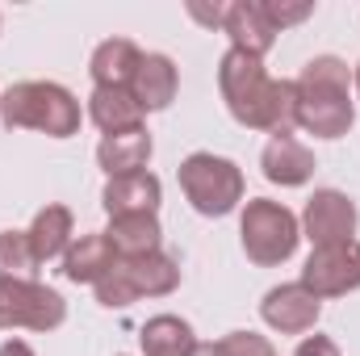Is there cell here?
Here are the masks:
<instances>
[{"label":"cell","mask_w":360,"mask_h":356,"mask_svg":"<svg viewBox=\"0 0 360 356\" xmlns=\"http://www.w3.org/2000/svg\"><path fill=\"white\" fill-rule=\"evenodd\" d=\"M72 231H76V218H72L68 205H42V210L34 214L30 231H25V235H30V248H34V256H38V265H51V260L68 256Z\"/></svg>","instance_id":"18"},{"label":"cell","mask_w":360,"mask_h":356,"mask_svg":"<svg viewBox=\"0 0 360 356\" xmlns=\"http://www.w3.org/2000/svg\"><path fill=\"white\" fill-rule=\"evenodd\" d=\"M356 201L340 189H314V197L302 210V235L314 248H335V243H352L356 239Z\"/></svg>","instance_id":"8"},{"label":"cell","mask_w":360,"mask_h":356,"mask_svg":"<svg viewBox=\"0 0 360 356\" xmlns=\"http://www.w3.org/2000/svg\"><path fill=\"white\" fill-rule=\"evenodd\" d=\"M68 319V302L42 281H4L0 276V331H55Z\"/></svg>","instance_id":"7"},{"label":"cell","mask_w":360,"mask_h":356,"mask_svg":"<svg viewBox=\"0 0 360 356\" xmlns=\"http://www.w3.org/2000/svg\"><path fill=\"white\" fill-rule=\"evenodd\" d=\"M260 168H264V177H269L272 184L297 189V184H306V180L314 177V151H310L302 139H293L289 130H281V134L269 139V147H264V155H260Z\"/></svg>","instance_id":"12"},{"label":"cell","mask_w":360,"mask_h":356,"mask_svg":"<svg viewBox=\"0 0 360 356\" xmlns=\"http://www.w3.org/2000/svg\"><path fill=\"white\" fill-rule=\"evenodd\" d=\"M89 117L105 134H122V130H139L143 126V105L134 101L130 89H92Z\"/></svg>","instance_id":"19"},{"label":"cell","mask_w":360,"mask_h":356,"mask_svg":"<svg viewBox=\"0 0 360 356\" xmlns=\"http://www.w3.org/2000/svg\"><path fill=\"white\" fill-rule=\"evenodd\" d=\"M0 356H34V348H30L25 340H4V344H0Z\"/></svg>","instance_id":"27"},{"label":"cell","mask_w":360,"mask_h":356,"mask_svg":"<svg viewBox=\"0 0 360 356\" xmlns=\"http://www.w3.org/2000/svg\"><path fill=\"white\" fill-rule=\"evenodd\" d=\"M164 201V184L155 172H134V177H109L101 189V205L109 218L117 214H155Z\"/></svg>","instance_id":"13"},{"label":"cell","mask_w":360,"mask_h":356,"mask_svg":"<svg viewBox=\"0 0 360 356\" xmlns=\"http://www.w3.org/2000/svg\"><path fill=\"white\" fill-rule=\"evenodd\" d=\"M101 235L109 239V248H113L117 260L151 256V252H160V239H164L155 214H117V218H109V227Z\"/></svg>","instance_id":"16"},{"label":"cell","mask_w":360,"mask_h":356,"mask_svg":"<svg viewBox=\"0 0 360 356\" xmlns=\"http://www.w3.org/2000/svg\"><path fill=\"white\" fill-rule=\"evenodd\" d=\"M188 356H226V352H222V344H197Z\"/></svg>","instance_id":"28"},{"label":"cell","mask_w":360,"mask_h":356,"mask_svg":"<svg viewBox=\"0 0 360 356\" xmlns=\"http://www.w3.org/2000/svg\"><path fill=\"white\" fill-rule=\"evenodd\" d=\"M352 80H356V92H360V63H356V76H352Z\"/></svg>","instance_id":"29"},{"label":"cell","mask_w":360,"mask_h":356,"mask_svg":"<svg viewBox=\"0 0 360 356\" xmlns=\"http://www.w3.org/2000/svg\"><path fill=\"white\" fill-rule=\"evenodd\" d=\"M239 239H243V252L248 260L260 268L285 265L293 252H297V239H302V222L289 205L269 201V197H256L243 205V218H239Z\"/></svg>","instance_id":"4"},{"label":"cell","mask_w":360,"mask_h":356,"mask_svg":"<svg viewBox=\"0 0 360 356\" xmlns=\"http://www.w3.org/2000/svg\"><path fill=\"white\" fill-rule=\"evenodd\" d=\"M139 344H143V356H188L197 348V336L180 314H155L143 323Z\"/></svg>","instance_id":"21"},{"label":"cell","mask_w":360,"mask_h":356,"mask_svg":"<svg viewBox=\"0 0 360 356\" xmlns=\"http://www.w3.org/2000/svg\"><path fill=\"white\" fill-rule=\"evenodd\" d=\"M0 122L8 130H42L72 139L80 130V101L55 80H21L0 96Z\"/></svg>","instance_id":"3"},{"label":"cell","mask_w":360,"mask_h":356,"mask_svg":"<svg viewBox=\"0 0 360 356\" xmlns=\"http://www.w3.org/2000/svg\"><path fill=\"white\" fill-rule=\"evenodd\" d=\"M226 356H276L269 344V336H256V331H231L226 340H218Z\"/></svg>","instance_id":"23"},{"label":"cell","mask_w":360,"mask_h":356,"mask_svg":"<svg viewBox=\"0 0 360 356\" xmlns=\"http://www.w3.org/2000/svg\"><path fill=\"white\" fill-rule=\"evenodd\" d=\"M151 151H155V143H151L147 126H139V130L105 134L96 147V164L105 168V177H134V172H147Z\"/></svg>","instance_id":"14"},{"label":"cell","mask_w":360,"mask_h":356,"mask_svg":"<svg viewBox=\"0 0 360 356\" xmlns=\"http://www.w3.org/2000/svg\"><path fill=\"white\" fill-rule=\"evenodd\" d=\"M293 356H340V344H335L331 336H310V340L297 344Z\"/></svg>","instance_id":"25"},{"label":"cell","mask_w":360,"mask_h":356,"mask_svg":"<svg viewBox=\"0 0 360 356\" xmlns=\"http://www.w3.org/2000/svg\"><path fill=\"white\" fill-rule=\"evenodd\" d=\"M176 285H180L176 260L164 256V252H151V256H139V260H117L92 289H96L101 306L126 310L139 298H168Z\"/></svg>","instance_id":"6"},{"label":"cell","mask_w":360,"mask_h":356,"mask_svg":"<svg viewBox=\"0 0 360 356\" xmlns=\"http://www.w3.org/2000/svg\"><path fill=\"white\" fill-rule=\"evenodd\" d=\"M113 265H117V256L105 235H80V239H72V248L63 256V276L76 285H96Z\"/></svg>","instance_id":"20"},{"label":"cell","mask_w":360,"mask_h":356,"mask_svg":"<svg viewBox=\"0 0 360 356\" xmlns=\"http://www.w3.org/2000/svg\"><path fill=\"white\" fill-rule=\"evenodd\" d=\"M297 109H293V126H302L314 139H344L356 122V105H352V72L344 59L335 55H314L297 80Z\"/></svg>","instance_id":"2"},{"label":"cell","mask_w":360,"mask_h":356,"mask_svg":"<svg viewBox=\"0 0 360 356\" xmlns=\"http://www.w3.org/2000/svg\"><path fill=\"white\" fill-rule=\"evenodd\" d=\"M323 314V302L302 285V281H289V285H272L260 302V319L269 323L272 331L281 336H302L319 323Z\"/></svg>","instance_id":"10"},{"label":"cell","mask_w":360,"mask_h":356,"mask_svg":"<svg viewBox=\"0 0 360 356\" xmlns=\"http://www.w3.org/2000/svg\"><path fill=\"white\" fill-rule=\"evenodd\" d=\"M218 89L231 109V117L248 130H289L293 126V109H297V89L293 80H272L264 72V59L248 55V51H226L218 63Z\"/></svg>","instance_id":"1"},{"label":"cell","mask_w":360,"mask_h":356,"mask_svg":"<svg viewBox=\"0 0 360 356\" xmlns=\"http://www.w3.org/2000/svg\"><path fill=\"white\" fill-rule=\"evenodd\" d=\"M302 285L323 302V298H344L360 289V243H335V248H314L310 260L302 265Z\"/></svg>","instance_id":"9"},{"label":"cell","mask_w":360,"mask_h":356,"mask_svg":"<svg viewBox=\"0 0 360 356\" xmlns=\"http://www.w3.org/2000/svg\"><path fill=\"white\" fill-rule=\"evenodd\" d=\"M38 268L42 265H38L25 231H0V276L4 281H34Z\"/></svg>","instance_id":"22"},{"label":"cell","mask_w":360,"mask_h":356,"mask_svg":"<svg viewBox=\"0 0 360 356\" xmlns=\"http://www.w3.org/2000/svg\"><path fill=\"white\" fill-rule=\"evenodd\" d=\"M264 13L272 17V25H276V30H285V25H297V21H306V17L314 13V4H310V0H302V4H285V0H264Z\"/></svg>","instance_id":"24"},{"label":"cell","mask_w":360,"mask_h":356,"mask_svg":"<svg viewBox=\"0 0 360 356\" xmlns=\"http://www.w3.org/2000/svg\"><path fill=\"white\" fill-rule=\"evenodd\" d=\"M176 89H180L176 63H172L168 55H160V51L143 55V63H139V72H134V80H130V92H134V101L143 105V113L168 109V105L176 101Z\"/></svg>","instance_id":"15"},{"label":"cell","mask_w":360,"mask_h":356,"mask_svg":"<svg viewBox=\"0 0 360 356\" xmlns=\"http://www.w3.org/2000/svg\"><path fill=\"white\" fill-rule=\"evenodd\" d=\"M139 63H143V51L130 38H105L89 59L92 84L96 89H130Z\"/></svg>","instance_id":"17"},{"label":"cell","mask_w":360,"mask_h":356,"mask_svg":"<svg viewBox=\"0 0 360 356\" xmlns=\"http://www.w3.org/2000/svg\"><path fill=\"white\" fill-rule=\"evenodd\" d=\"M180 189L188 197V205L205 218H226L239 201H243V172L235 160L214 155V151H193L180 164Z\"/></svg>","instance_id":"5"},{"label":"cell","mask_w":360,"mask_h":356,"mask_svg":"<svg viewBox=\"0 0 360 356\" xmlns=\"http://www.w3.org/2000/svg\"><path fill=\"white\" fill-rule=\"evenodd\" d=\"M188 13L197 17V21H205V25H222V17H226V4H214V8H201L197 0L188 4Z\"/></svg>","instance_id":"26"},{"label":"cell","mask_w":360,"mask_h":356,"mask_svg":"<svg viewBox=\"0 0 360 356\" xmlns=\"http://www.w3.org/2000/svg\"><path fill=\"white\" fill-rule=\"evenodd\" d=\"M222 30L231 34V46L235 51H248L256 59H264L272 46H276V25L264 13V0H235L226 4V17H222Z\"/></svg>","instance_id":"11"}]
</instances>
